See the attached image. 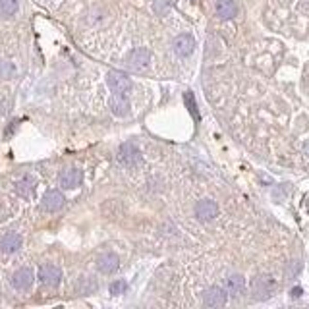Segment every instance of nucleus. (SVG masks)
Masks as SVG:
<instances>
[{
    "mask_svg": "<svg viewBox=\"0 0 309 309\" xmlns=\"http://www.w3.org/2000/svg\"><path fill=\"white\" fill-rule=\"evenodd\" d=\"M151 60V52L147 48H134L130 54H128V66L134 68V70H141L145 68Z\"/></svg>",
    "mask_w": 309,
    "mask_h": 309,
    "instance_id": "nucleus-10",
    "label": "nucleus"
},
{
    "mask_svg": "<svg viewBox=\"0 0 309 309\" xmlns=\"http://www.w3.org/2000/svg\"><path fill=\"white\" fill-rule=\"evenodd\" d=\"M120 267V259L116 253H103L99 259H97V269L103 275H112L116 272Z\"/></svg>",
    "mask_w": 309,
    "mask_h": 309,
    "instance_id": "nucleus-9",
    "label": "nucleus"
},
{
    "mask_svg": "<svg viewBox=\"0 0 309 309\" xmlns=\"http://www.w3.org/2000/svg\"><path fill=\"white\" fill-rule=\"evenodd\" d=\"M39 280L45 286L54 288V286H58L60 280H62V270L58 269L56 265H52V263H45L39 269Z\"/></svg>",
    "mask_w": 309,
    "mask_h": 309,
    "instance_id": "nucleus-3",
    "label": "nucleus"
},
{
    "mask_svg": "<svg viewBox=\"0 0 309 309\" xmlns=\"http://www.w3.org/2000/svg\"><path fill=\"white\" fill-rule=\"evenodd\" d=\"M22 236L17 234V232H8V234H4L2 238H0V249L4 251V253H16L17 249L22 247Z\"/></svg>",
    "mask_w": 309,
    "mask_h": 309,
    "instance_id": "nucleus-13",
    "label": "nucleus"
},
{
    "mask_svg": "<svg viewBox=\"0 0 309 309\" xmlns=\"http://www.w3.org/2000/svg\"><path fill=\"white\" fill-rule=\"evenodd\" d=\"M106 85L111 87V91L114 95H126L128 91L132 89V80L128 78L124 71L112 70L106 76Z\"/></svg>",
    "mask_w": 309,
    "mask_h": 309,
    "instance_id": "nucleus-1",
    "label": "nucleus"
},
{
    "mask_svg": "<svg viewBox=\"0 0 309 309\" xmlns=\"http://www.w3.org/2000/svg\"><path fill=\"white\" fill-rule=\"evenodd\" d=\"M275 288H277V284H275V280L270 277H257L253 280V292L257 296V300L270 298L272 292H275Z\"/></svg>",
    "mask_w": 309,
    "mask_h": 309,
    "instance_id": "nucleus-7",
    "label": "nucleus"
},
{
    "mask_svg": "<svg viewBox=\"0 0 309 309\" xmlns=\"http://www.w3.org/2000/svg\"><path fill=\"white\" fill-rule=\"evenodd\" d=\"M300 296H301V288H300V286L292 288V298H300Z\"/></svg>",
    "mask_w": 309,
    "mask_h": 309,
    "instance_id": "nucleus-23",
    "label": "nucleus"
},
{
    "mask_svg": "<svg viewBox=\"0 0 309 309\" xmlns=\"http://www.w3.org/2000/svg\"><path fill=\"white\" fill-rule=\"evenodd\" d=\"M172 48H174V52L178 56L186 58V56H190L191 52L195 50V39L191 37L190 33L178 35V37L174 39V43H172Z\"/></svg>",
    "mask_w": 309,
    "mask_h": 309,
    "instance_id": "nucleus-8",
    "label": "nucleus"
},
{
    "mask_svg": "<svg viewBox=\"0 0 309 309\" xmlns=\"http://www.w3.org/2000/svg\"><path fill=\"white\" fill-rule=\"evenodd\" d=\"M195 214L201 221H213L214 216L219 214V205L211 201V199H203L195 205Z\"/></svg>",
    "mask_w": 309,
    "mask_h": 309,
    "instance_id": "nucleus-12",
    "label": "nucleus"
},
{
    "mask_svg": "<svg viewBox=\"0 0 309 309\" xmlns=\"http://www.w3.org/2000/svg\"><path fill=\"white\" fill-rule=\"evenodd\" d=\"M66 203V199L64 195L60 193L58 190H50L45 193V197L41 201V207H43V211H47V213H56V211H60Z\"/></svg>",
    "mask_w": 309,
    "mask_h": 309,
    "instance_id": "nucleus-6",
    "label": "nucleus"
},
{
    "mask_svg": "<svg viewBox=\"0 0 309 309\" xmlns=\"http://www.w3.org/2000/svg\"><path fill=\"white\" fill-rule=\"evenodd\" d=\"M118 160L128 168H134L141 162V153L134 143H122L118 149Z\"/></svg>",
    "mask_w": 309,
    "mask_h": 309,
    "instance_id": "nucleus-2",
    "label": "nucleus"
},
{
    "mask_svg": "<svg viewBox=\"0 0 309 309\" xmlns=\"http://www.w3.org/2000/svg\"><path fill=\"white\" fill-rule=\"evenodd\" d=\"M246 288V278L242 275H230L226 278V292L232 294V296H240Z\"/></svg>",
    "mask_w": 309,
    "mask_h": 309,
    "instance_id": "nucleus-17",
    "label": "nucleus"
},
{
    "mask_svg": "<svg viewBox=\"0 0 309 309\" xmlns=\"http://www.w3.org/2000/svg\"><path fill=\"white\" fill-rule=\"evenodd\" d=\"M33 280H35V275H33L31 269H20L16 270L14 277H12V286H14L16 290H29Z\"/></svg>",
    "mask_w": 309,
    "mask_h": 309,
    "instance_id": "nucleus-11",
    "label": "nucleus"
},
{
    "mask_svg": "<svg viewBox=\"0 0 309 309\" xmlns=\"http://www.w3.org/2000/svg\"><path fill=\"white\" fill-rule=\"evenodd\" d=\"M108 290H111L112 296H120V294H124L128 290V282L126 280H116V282H112Z\"/></svg>",
    "mask_w": 309,
    "mask_h": 309,
    "instance_id": "nucleus-20",
    "label": "nucleus"
},
{
    "mask_svg": "<svg viewBox=\"0 0 309 309\" xmlns=\"http://www.w3.org/2000/svg\"><path fill=\"white\" fill-rule=\"evenodd\" d=\"M236 2L234 0H219L216 2V16L221 17V20H232V17L236 16Z\"/></svg>",
    "mask_w": 309,
    "mask_h": 309,
    "instance_id": "nucleus-16",
    "label": "nucleus"
},
{
    "mask_svg": "<svg viewBox=\"0 0 309 309\" xmlns=\"http://www.w3.org/2000/svg\"><path fill=\"white\" fill-rule=\"evenodd\" d=\"M58 182H60L64 190H76L83 182V172L80 168H68V170H64L62 174L58 176Z\"/></svg>",
    "mask_w": 309,
    "mask_h": 309,
    "instance_id": "nucleus-4",
    "label": "nucleus"
},
{
    "mask_svg": "<svg viewBox=\"0 0 309 309\" xmlns=\"http://www.w3.org/2000/svg\"><path fill=\"white\" fill-rule=\"evenodd\" d=\"M226 298H228V292L221 288V286H211L209 290L203 296V303L207 307H222L226 303Z\"/></svg>",
    "mask_w": 309,
    "mask_h": 309,
    "instance_id": "nucleus-5",
    "label": "nucleus"
},
{
    "mask_svg": "<svg viewBox=\"0 0 309 309\" xmlns=\"http://www.w3.org/2000/svg\"><path fill=\"white\" fill-rule=\"evenodd\" d=\"M20 8L17 0H0V16L2 17H10L14 16Z\"/></svg>",
    "mask_w": 309,
    "mask_h": 309,
    "instance_id": "nucleus-18",
    "label": "nucleus"
},
{
    "mask_svg": "<svg viewBox=\"0 0 309 309\" xmlns=\"http://www.w3.org/2000/svg\"><path fill=\"white\" fill-rule=\"evenodd\" d=\"M303 151H305V155H309V141L305 143V147H303Z\"/></svg>",
    "mask_w": 309,
    "mask_h": 309,
    "instance_id": "nucleus-24",
    "label": "nucleus"
},
{
    "mask_svg": "<svg viewBox=\"0 0 309 309\" xmlns=\"http://www.w3.org/2000/svg\"><path fill=\"white\" fill-rule=\"evenodd\" d=\"M12 71H14L12 64H10V62H0V76H4V78H10V76H12Z\"/></svg>",
    "mask_w": 309,
    "mask_h": 309,
    "instance_id": "nucleus-22",
    "label": "nucleus"
},
{
    "mask_svg": "<svg viewBox=\"0 0 309 309\" xmlns=\"http://www.w3.org/2000/svg\"><path fill=\"white\" fill-rule=\"evenodd\" d=\"M111 111L114 116H128L130 114V103H128L126 95H114L111 99Z\"/></svg>",
    "mask_w": 309,
    "mask_h": 309,
    "instance_id": "nucleus-15",
    "label": "nucleus"
},
{
    "mask_svg": "<svg viewBox=\"0 0 309 309\" xmlns=\"http://www.w3.org/2000/svg\"><path fill=\"white\" fill-rule=\"evenodd\" d=\"M35 190H37V180H35L31 174H25L24 178L16 184V191L22 197H31L33 193H35Z\"/></svg>",
    "mask_w": 309,
    "mask_h": 309,
    "instance_id": "nucleus-14",
    "label": "nucleus"
},
{
    "mask_svg": "<svg viewBox=\"0 0 309 309\" xmlns=\"http://www.w3.org/2000/svg\"><path fill=\"white\" fill-rule=\"evenodd\" d=\"M168 8H170V0H157V2H155V10H157V14H160V16H162Z\"/></svg>",
    "mask_w": 309,
    "mask_h": 309,
    "instance_id": "nucleus-21",
    "label": "nucleus"
},
{
    "mask_svg": "<svg viewBox=\"0 0 309 309\" xmlns=\"http://www.w3.org/2000/svg\"><path fill=\"white\" fill-rule=\"evenodd\" d=\"M184 101H186V104H188V108H190L193 120L197 122V120H199V112H197V104H195V97H193V93H191V91H188V93L184 95Z\"/></svg>",
    "mask_w": 309,
    "mask_h": 309,
    "instance_id": "nucleus-19",
    "label": "nucleus"
}]
</instances>
